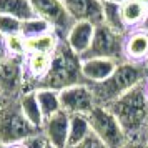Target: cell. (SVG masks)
I'll list each match as a JSON object with an SVG mask.
<instances>
[{"instance_id": "obj_13", "label": "cell", "mask_w": 148, "mask_h": 148, "mask_svg": "<svg viewBox=\"0 0 148 148\" xmlns=\"http://www.w3.org/2000/svg\"><path fill=\"white\" fill-rule=\"evenodd\" d=\"M95 27L97 25L90 23V22H73V25L70 27V30L67 32L65 38H63L67 42L68 47L72 48L80 58L87 53V50L92 45Z\"/></svg>"}, {"instance_id": "obj_3", "label": "cell", "mask_w": 148, "mask_h": 148, "mask_svg": "<svg viewBox=\"0 0 148 148\" xmlns=\"http://www.w3.org/2000/svg\"><path fill=\"white\" fill-rule=\"evenodd\" d=\"M83 83L82 78V58L62 38L52 55V65L48 73L38 82L37 88H50L62 92L68 87ZM35 88V90H37Z\"/></svg>"}, {"instance_id": "obj_4", "label": "cell", "mask_w": 148, "mask_h": 148, "mask_svg": "<svg viewBox=\"0 0 148 148\" xmlns=\"http://www.w3.org/2000/svg\"><path fill=\"white\" fill-rule=\"evenodd\" d=\"M40 130L35 128L22 113L18 100H8L0 110V145H14L22 143L28 136L38 133Z\"/></svg>"}, {"instance_id": "obj_14", "label": "cell", "mask_w": 148, "mask_h": 148, "mask_svg": "<svg viewBox=\"0 0 148 148\" xmlns=\"http://www.w3.org/2000/svg\"><path fill=\"white\" fill-rule=\"evenodd\" d=\"M118 62L110 58H83L82 60V78L83 83L93 85L105 82L115 72Z\"/></svg>"}, {"instance_id": "obj_20", "label": "cell", "mask_w": 148, "mask_h": 148, "mask_svg": "<svg viewBox=\"0 0 148 148\" xmlns=\"http://www.w3.org/2000/svg\"><path fill=\"white\" fill-rule=\"evenodd\" d=\"M92 135L90 121L87 115H70V130H68V145L67 148L75 147Z\"/></svg>"}, {"instance_id": "obj_21", "label": "cell", "mask_w": 148, "mask_h": 148, "mask_svg": "<svg viewBox=\"0 0 148 148\" xmlns=\"http://www.w3.org/2000/svg\"><path fill=\"white\" fill-rule=\"evenodd\" d=\"M37 100H38V107L42 110L43 118L47 120L57 112H60V92L57 90H50V88H37L35 90Z\"/></svg>"}, {"instance_id": "obj_10", "label": "cell", "mask_w": 148, "mask_h": 148, "mask_svg": "<svg viewBox=\"0 0 148 148\" xmlns=\"http://www.w3.org/2000/svg\"><path fill=\"white\" fill-rule=\"evenodd\" d=\"M68 130H70V115L60 110L43 121L42 133L47 138L48 143L53 145L55 148H67Z\"/></svg>"}, {"instance_id": "obj_5", "label": "cell", "mask_w": 148, "mask_h": 148, "mask_svg": "<svg viewBox=\"0 0 148 148\" xmlns=\"http://www.w3.org/2000/svg\"><path fill=\"white\" fill-rule=\"evenodd\" d=\"M90 121L92 133L107 148H121L128 141L127 133L123 132L120 121L107 107H97L87 115Z\"/></svg>"}, {"instance_id": "obj_18", "label": "cell", "mask_w": 148, "mask_h": 148, "mask_svg": "<svg viewBox=\"0 0 148 148\" xmlns=\"http://www.w3.org/2000/svg\"><path fill=\"white\" fill-rule=\"evenodd\" d=\"M120 5H121V17H123V22L128 27V30L140 27L141 22L147 17V7L140 0H125V2H120Z\"/></svg>"}, {"instance_id": "obj_31", "label": "cell", "mask_w": 148, "mask_h": 148, "mask_svg": "<svg viewBox=\"0 0 148 148\" xmlns=\"http://www.w3.org/2000/svg\"><path fill=\"white\" fill-rule=\"evenodd\" d=\"M7 101H8V100H5V98H3V95L0 93V110H2V107H3V105H5Z\"/></svg>"}, {"instance_id": "obj_28", "label": "cell", "mask_w": 148, "mask_h": 148, "mask_svg": "<svg viewBox=\"0 0 148 148\" xmlns=\"http://www.w3.org/2000/svg\"><path fill=\"white\" fill-rule=\"evenodd\" d=\"M121 148H148L145 140H128Z\"/></svg>"}, {"instance_id": "obj_15", "label": "cell", "mask_w": 148, "mask_h": 148, "mask_svg": "<svg viewBox=\"0 0 148 148\" xmlns=\"http://www.w3.org/2000/svg\"><path fill=\"white\" fill-rule=\"evenodd\" d=\"M18 105H20V110H22V113L25 115V118H27L35 128L42 130L45 118H43L42 110H40V107H38V100H37L35 90L23 92V93L18 97Z\"/></svg>"}, {"instance_id": "obj_7", "label": "cell", "mask_w": 148, "mask_h": 148, "mask_svg": "<svg viewBox=\"0 0 148 148\" xmlns=\"http://www.w3.org/2000/svg\"><path fill=\"white\" fill-rule=\"evenodd\" d=\"M25 92V57L8 55L0 65V93L5 100H18Z\"/></svg>"}, {"instance_id": "obj_33", "label": "cell", "mask_w": 148, "mask_h": 148, "mask_svg": "<svg viewBox=\"0 0 148 148\" xmlns=\"http://www.w3.org/2000/svg\"><path fill=\"white\" fill-rule=\"evenodd\" d=\"M45 148H55V147H53V145H50V143H48V145H47Z\"/></svg>"}, {"instance_id": "obj_6", "label": "cell", "mask_w": 148, "mask_h": 148, "mask_svg": "<svg viewBox=\"0 0 148 148\" xmlns=\"http://www.w3.org/2000/svg\"><path fill=\"white\" fill-rule=\"evenodd\" d=\"M123 43H125V35L112 30L105 23H100L95 27L92 45L87 50V53L82 57V60L83 58H110L118 63L125 62Z\"/></svg>"}, {"instance_id": "obj_26", "label": "cell", "mask_w": 148, "mask_h": 148, "mask_svg": "<svg viewBox=\"0 0 148 148\" xmlns=\"http://www.w3.org/2000/svg\"><path fill=\"white\" fill-rule=\"evenodd\" d=\"M70 148H107V147H105V145H103V143H101V141L92 133L88 138H85V140L82 141V143L75 145V147H70Z\"/></svg>"}, {"instance_id": "obj_35", "label": "cell", "mask_w": 148, "mask_h": 148, "mask_svg": "<svg viewBox=\"0 0 148 148\" xmlns=\"http://www.w3.org/2000/svg\"><path fill=\"white\" fill-rule=\"evenodd\" d=\"M0 148H7V145H0Z\"/></svg>"}, {"instance_id": "obj_36", "label": "cell", "mask_w": 148, "mask_h": 148, "mask_svg": "<svg viewBox=\"0 0 148 148\" xmlns=\"http://www.w3.org/2000/svg\"><path fill=\"white\" fill-rule=\"evenodd\" d=\"M147 92H148V80H147Z\"/></svg>"}, {"instance_id": "obj_27", "label": "cell", "mask_w": 148, "mask_h": 148, "mask_svg": "<svg viewBox=\"0 0 148 148\" xmlns=\"http://www.w3.org/2000/svg\"><path fill=\"white\" fill-rule=\"evenodd\" d=\"M7 57H8V50L7 45H5V37L0 35V65L7 60Z\"/></svg>"}, {"instance_id": "obj_38", "label": "cell", "mask_w": 148, "mask_h": 148, "mask_svg": "<svg viewBox=\"0 0 148 148\" xmlns=\"http://www.w3.org/2000/svg\"><path fill=\"white\" fill-rule=\"evenodd\" d=\"M147 65H148V62H147Z\"/></svg>"}, {"instance_id": "obj_17", "label": "cell", "mask_w": 148, "mask_h": 148, "mask_svg": "<svg viewBox=\"0 0 148 148\" xmlns=\"http://www.w3.org/2000/svg\"><path fill=\"white\" fill-rule=\"evenodd\" d=\"M60 40L62 38L55 34V32H48V34H43V35H40V37L25 40V48H27V53L53 55V52L57 50Z\"/></svg>"}, {"instance_id": "obj_23", "label": "cell", "mask_w": 148, "mask_h": 148, "mask_svg": "<svg viewBox=\"0 0 148 148\" xmlns=\"http://www.w3.org/2000/svg\"><path fill=\"white\" fill-rule=\"evenodd\" d=\"M5 45H7L8 55H14V57H25V55H27L25 38H23L20 34L5 37Z\"/></svg>"}, {"instance_id": "obj_32", "label": "cell", "mask_w": 148, "mask_h": 148, "mask_svg": "<svg viewBox=\"0 0 148 148\" xmlns=\"http://www.w3.org/2000/svg\"><path fill=\"white\" fill-rule=\"evenodd\" d=\"M141 3H143V5H145V7H148V0H140Z\"/></svg>"}, {"instance_id": "obj_24", "label": "cell", "mask_w": 148, "mask_h": 148, "mask_svg": "<svg viewBox=\"0 0 148 148\" xmlns=\"http://www.w3.org/2000/svg\"><path fill=\"white\" fill-rule=\"evenodd\" d=\"M22 22L8 17V15H0V35L2 37H10V35L20 34Z\"/></svg>"}, {"instance_id": "obj_9", "label": "cell", "mask_w": 148, "mask_h": 148, "mask_svg": "<svg viewBox=\"0 0 148 148\" xmlns=\"http://www.w3.org/2000/svg\"><path fill=\"white\" fill-rule=\"evenodd\" d=\"M60 107L68 115H88L97 107V100L87 83H78L60 92Z\"/></svg>"}, {"instance_id": "obj_16", "label": "cell", "mask_w": 148, "mask_h": 148, "mask_svg": "<svg viewBox=\"0 0 148 148\" xmlns=\"http://www.w3.org/2000/svg\"><path fill=\"white\" fill-rule=\"evenodd\" d=\"M101 12H103V23L112 30L121 35H127L128 27L121 17V5L118 0L115 2H101Z\"/></svg>"}, {"instance_id": "obj_11", "label": "cell", "mask_w": 148, "mask_h": 148, "mask_svg": "<svg viewBox=\"0 0 148 148\" xmlns=\"http://www.w3.org/2000/svg\"><path fill=\"white\" fill-rule=\"evenodd\" d=\"M63 5L73 22H90L93 25L103 23L100 0H63Z\"/></svg>"}, {"instance_id": "obj_22", "label": "cell", "mask_w": 148, "mask_h": 148, "mask_svg": "<svg viewBox=\"0 0 148 148\" xmlns=\"http://www.w3.org/2000/svg\"><path fill=\"white\" fill-rule=\"evenodd\" d=\"M48 32H53V28H52V25L48 22H45L40 17H34V18L23 20L22 22V27H20V35L25 40L40 37V35L48 34Z\"/></svg>"}, {"instance_id": "obj_2", "label": "cell", "mask_w": 148, "mask_h": 148, "mask_svg": "<svg viewBox=\"0 0 148 148\" xmlns=\"http://www.w3.org/2000/svg\"><path fill=\"white\" fill-rule=\"evenodd\" d=\"M148 80V65L147 63H133V62H120L115 72L105 82L88 85L93 92L97 105L107 107L121 95L130 92L132 88Z\"/></svg>"}, {"instance_id": "obj_8", "label": "cell", "mask_w": 148, "mask_h": 148, "mask_svg": "<svg viewBox=\"0 0 148 148\" xmlns=\"http://www.w3.org/2000/svg\"><path fill=\"white\" fill-rule=\"evenodd\" d=\"M28 2L35 15L48 22L60 38H65L67 32L73 25V20L70 18L63 5V0H28Z\"/></svg>"}, {"instance_id": "obj_1", "label": "cell", "mask_w": 148, "mask_h": 148, "mask_svg": "<svg viewBox=\"0 0 148 148\" xmlns=\"http://www.w3.org/2000/svg\"><path fill=\"white\" fill-rule=\"evenodd\" d=\"M107 108L120 121L128 140H143V132L148 123V92L147 82L132 88L112 101Z\"/></svg>"}, {"instance_id": "obj_25", "label": "cell", "mask_w": 148, "mask_h": 148, "mask_svg": "<svg viewBox=\"0 0 148 148\" xmlns=\"http://www.w3.org/2000/svg\"><path fill=\"white\" fill-rule=\"evenodd\" d=\"M23 145H25V148H45L48 145V141H47V138L43 136V133H42V130H40L38 133L28 136L27 140L23 141Z\"/></svg>"}, {"instance_id": "obj_19", "label": "cell", "mask_w": 148, "mask_h": 148, "mask_svg": "<svg viewBox=\"0 0 148 148\" xmlns=\"http://www.w3.org/2000/svg\"><path fill=\"white\" fill-rule=\"evenodd\" d=\"M0 15H8L20 22L37 17L28 0H0Z\"/></svg>"}, {"instance_id": "obj_37", "label": "cell", "mask_w": 148, "mask_h": 148, "mask_svg": "<svg viewBox=\"0 0 148 148\" xmlns=\"http://www.w3.org/2000/svg\"><path fill=\"white\" fill-rule=\"evenodd\" d=\"M118 2H125V0H118Z\"/></svg>"}, {"instance_id": "obj_34", "label": "cell", "mask_w": 148, "mask_h": 148, "mask_svg": "<svg viewBox=\"0 0 148 148\" xmlns=\"http://www.w3.org/2000/svg\"><path fill=\"white\" fill-rule=\"evenodd\" d=\"M100 2H115V0H100Z\"/></svg>"}, {"instance_id": "obj_12", "label": "cell", "mask_w": 148, "mask_h": 148, "mask_svg": "<svg viewBox=\"0 0 148 148\" xmlns=\"http://www.w3.org/2000/svg\"><path fill=\"white\" fill-rule=\"evenodd\" d=\"M123 57L127 62L147 63L148 62V32L143 28H130L125 35Z\"/></svg>"}, {"instance_id": "obj_30", "label": "cell", "mask_w": 148, "mask_h": 148, "mask_svg": "<svg viewBox=\"0 0 148 148\" xmlns=\"http://www.w3.org/2000/svg\"><path fill=\"white\" fill-rule=\"evenodd\" d=\"M143 140L148 145V123H147V127H145V132H143Z\"/></svg>"}, {"instance_id": "obj_29", "label": "cell", "mask_w": 148, "mask_h": 148, "mask_svg": "<svg viewBox=\"0 0 148 148\" xmlns=\"http://www.w3.org/2000/svg\"><path fill=\"white\" fill-rule=\"evenodd\" d=\"M7 148H25V145H23V141H22V143H14V145H8Z\"/></svg>"}]
</instances>
